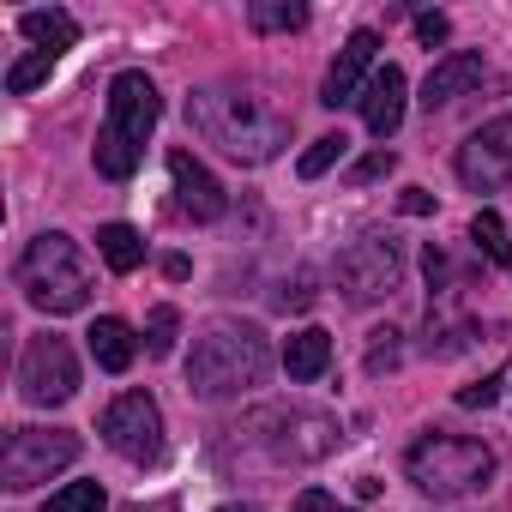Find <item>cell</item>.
Segmentation results:
<instances>
[{"label":"cell","mask_w":512,"mask_h":512,"mask_svg":"<svg viewBox=\"0 0 512 512\" xmlns=\"http://www.w3.org/2000/svg\"><path fill=\"white\" fill-rule=\"evenodd\" d=\"M398 169V157L380 145V151H368L362 163H350V187H368V181H380V175H392Z\"/></svg>","instance_id":"27"},{"label":"cell","mask_w":512,"mask_h":512,"mask_svg":"<svg viewBox=\"0 0 512 512\" xmlns=\"http://www.w3.org/2000/svg\"><path fill=\"white\" fill-rule=\"evenodd\" d=\"M404 476L428 494V500H464V494H482L488 476H494V452L482 440H464V434H422L410 452H404Z\"/></svg>","instance_id":"5"},{"label":"cell","mask_w":512,"mask_h":512,"mask_svg":"<svg viewBox=\"0 0 512 512\" xmlns=\"http://www.w3.org/2000/svg\"><path fill=\"white\" fill-rule=\"evenodd\" d=\"M163 121V97H157V85L139 73V67H127V73H115L109 79V115H103V133H97V175H109V181H127L133 169H139V157H145V139H151V127Z\"/></svg>","instance_id":"3"},{"label":"cell","mask_w":512,"mask_h":512,"mask_svg":"<svg viewBox=\"0 0 512 512\" xmlns=\"http://www.w3.org/2000/svg\"><path fill=\"white\" fill-rule=\"evenodd\" d=\"M404 97H410V79H404L392 61L374 67V79H368V91H362V121H368L374 139H392V133L404 127Z\"/></svg>","instance_id":"14"},{"label":"cell","mask_w":512,"mask_h":512,"mask_svg":"<svg viewBox=\"0 0 512 512\" xmlns=\"http://www.w3.org/2000/svg\"><path fill=\"white\" fill-rule=\"evenodd\" d=\"M278 308H284V314L314 308V278H308V272H296V284H284V290H278Z\"/></svg>","instance_id":"29"},{"label":"cell","mask_w":512,"mask_h":512,"mask_svg":"<svg viewBox=\"0 0 512 512\" xmlns=\"http://www.w3.org/2000/svg\"><path fill=\"white\" fill-rule=\"evenodd\" d=\"M284 368H290V380H320L326 368H332V332H320V326H302L290 344H284Z\"/></svg>","instance_id":"18"},{"label":"cell","mask_w":512,"mask_h":512,"mask_svg":"<svg viewBox=\"0 0 512 512\" xmlns=\"http://www.w3.org/2000/svg\"><path fill=\"white\" fill-rule=\"evenodd\" d=\"M103 506H109L103 482H67L61 494H49V500H43V512H103Z\"/></svg>","instance_id":"22"},{"label":"cell","mask_w":512,"mask_h":512,"mask_svg":"<svg viewBox=\"0 0 512 512\" xmlns=\"http://www.w3.org/2000/svg\"><path fill=\"white\" fill-rule=\"evenodd\" d=\"M187 121L205 145H217L229 163H247V169L272 163L290 145V115L247 85H199L187 97Z\"/></svg>","instance_id":"1"},{"label":"cell","mask_w":512,"mask_h":512,"mask_svg":"<svg viewBox=\"0 0 512 512\" xmlns=\"http://www.w3.org/2000/svg\"><path fill=\"white\" fill-rule=\"evenodd\" d=\"M175 332H181V314L163 302V308H151V320H145V350L163 362V356H175Z\"/></svg>","instance_id":"25"},{"label":"cell","mask_w":512,"mask_h":512,"mask_svg":"<svg viewBox=\"0 0 512 512\" xmlns=\"http://www.w3.org/2000/svg\"><path fill=\"white\" fill-rule=\"evenodd\" d=\"M163 272H169V278H175V284H181V278H187V272H193V266H187V260H181V253H169V260H163Z\"/></svg>","instance_id":"33"},{"label":"cell","mask_w":512,"mask_h":512,"mask_svg":"<svg viewBox=\"0 0 512 512\" xmlns=\"http://www.w3.org/2000/svg\"><path fill=\"white\" fill-rule=\"evenodd\" d=\"M79 458V434L73 428H13L7 434V452H0V488H37L49 482L55 470H67Z\"/></svg>","instance_id":"7"},{"label":"cell","mask_w":512,"mask_h":512,"mask_svg":"<svg viewBox=\"0 0 512 512\" xmlns=\"http://www.w3.org/2000/svg\"><path fill=\"white\" fill-rule=\"evenodd\" d=\"M19 31H25L43 55H55V61L79 43V19H73L67 7H31V13H19Z\"/></svg>","instance_id":"16"},{"label":"cell","mask_w":512,"mask_h":512,"mask_svg":"<svg viewBox=\"0 0 512 512\" xmlns=\"http://www.w3.org/2000/svg\"><path fill=\"white\" fill-rule=\"evenodd\" d=\"M247 434L260 440L278 464H320L344 440V428H338L332 410H302V404H272L260 416H247Z\"/></svg>","instance_id":"6"},{"label":"cell","mask_w":512,"mask_h":512,"mask_svg":"<svg viewBox=\"0 0 512 512\" xmlns=\"http://www.w3.org/2000/svg\"><path fill=\"white\" fill-rule=\"evenodd\" d=\"M127 512H181L175 500H145V506H127Z\"/></svg>","instance_id":"34"},{"label":"cell","mask_w":512,"mask_h":512,"mask_svg":"<svg viewBox=\"0 0 512 512\" xmlns=\"http://www.w3.org/2000/svg\"><path fill=\"white\" fill-rule=\"evenodd\" d=\"M103 440L127 458V464H157L163 458V410L151 392H121L103 410Z\"/></svg>","instance_id":"10"},{"label":"cell","mask_w":512,"mask_h":512,"mask_svg":"<svg viewBox=\"0 0 512 512\" xmlns=\"http://www.w3.org/2000/svg\"><path fill=\"white\" fill-rule=\"evenodd\" d=\"M470 241L488 253L494 266H506V272H512V241H506V223H500V211H488V205H482V211H476V223H470Z\"/></svg>","instance_id":"21"},{"label":"cell","mask_w":512,"mask_h":512,"mask_svg":"<svg viewBox=\"0 0 512 512\" xmlns=\"http://www.w3.org/2000/svg\"><path fill=\"white\" fill-rule=\"evenodd\" d=\"M416 37H422L428 49H440V43L452 37V19H446V13H416Z\"/></svg>","instance_id":"30"},{"label":"cell","mask_w":512,"mask_h":512,"mask_svg":"<svg viewBox=\"0 0 512 512\" xmlns=\"http://www.w3.org/2000/svg\"><path fill=\"white\" fill-rule=\"evenodd\" d=\"M404 362V350H398V332L386 326V332H374V344H368V374H392Z\"/></svg>","instance_id":"26"},{"label":"cell","mask_w":512,"mask_h":512,"mask_svg":"<svg viewBox=\"0 0 512 512\" xmlns=\"http://www.w3.org/2000/svg\"><path fill=\"white\" fill-rule=\"evenodd\" d=\"M85 338H91V362H97L103 374H127V368H133V356H139L133 326H127V320H115V314H103Z\"/></svg>","instance_id":"17"},{"label":"cell","mask_w":512,"mask_h":512,"mask_svg":"<svg viewBox=\"0 0 512 512\" xmlns=\"http://www.w3.org/2000/svg\"><path fill=\"white\" fill-rule=\"evenodd\" d=\"M217 512H260V506H247V500H229V506H217Z\"/></svg>","instance_id":"35"},{"label":"cell","mask_w":512,"mask_h":512,"mask_svg":"<svg viewBox=\"0 0 512 512\" xmlns=\"http://www.w3.org/2000/svg\"><path fill=\"white\" fill-rule=\"evenodd\" d=\"M398 205H404V217H428V211H434V193H428V187H404Z\"/></svg>","instance_id":"32"},{"label":"cell","mask_w":512,"mask_h":512,"mask_svg":"<svg viewBox=\"0 0 512 512\" xmlns=\"http://www.w3.org/2000/svg\"><path fill=\"white\" fill-rule=\"evenodd\" d=\"M344 145H350L344 133H326V139H314V145L302 151V163H296V175H302V181H320V175H326L332 163H344Z\"/></svg>","instance_id":"23"},{"label":"cell","mask_w":512,"mask_h":512,"mask_svg":"<svg viewBox=\"0 0 512 512\" xmlns=\"http://www.w3.org/2000/svg\"><path fill=\"white\" fill-rule=\"evenodd\" d=\"M19 392H25V404H37V410L67 404V398L79 392L73 344H67V338H55V332L31 338V344H25V356H19Z\"/></svg>","instance_id":"9"},{"label":"cell","mask_w":512,"mask_h":512,"mask_svg":"<svg viewBox=\"0 0 512 512\" xmlns=\"http://www.w3.org/2000/svg\"><path fill=\"white\" fill-rule=\"evenodd\" d=\"M19 290L31 308L43 314H79L91 302V266L73 235L61 229H43L25 253H19Z\"/></svg>","instance_id":"4"},{"label":"cell","mask_w":512,"mask_h":512,"mask_svg":"<svg viewBox=\"0 0 512 512\" xmlns=\"http://www.w3.org/2000/svg\"><path fill=\"white\" fill-rule=\"evenodd\" d=\"M49 73H55V55L31 49L25 61H13V67H7V91H13V97H25V91H37V85H43Z\"/></svg>","instance_id":"24"},{"label":"cell","mask_w":512,"mask_h":512,"mask_svg":"<svg viewBox=\"0 0 512 512\" xmlns=\"http://www.w3.org/2000/svg\"><path fill=\"white\" fill-rule=\"evenodd\" d=\"M500 386H506L500 374H482L476 386H458V404H464V410H488V404L500 398Z\"/></svg>","instance_id":"28"},{"label":"cell","mask_w":512,"mask_h":512,"mask_svg":"<svg viewBox=\"0 0 512 512\" xmlns=\"http://www.w3.org/2000/svg\"><path fill=\"white\" fill-rule=\"evenodd\" d=\"M332 278H338V290L350 296V302H380V296H392L398 290V278H404V247H398V235H356L344 253H338V266H332Z\"/></svg>","instance_id":"8"},{"label":"cell","mask_w":512,"mask_h":512,"mask_svg":"<svg viewBox=\"0 0 512 512\" xmlns=\"http://www.w3.org/2000/svg\"><path fill=\"white\" fill-rule=\"evenodd\" d=\"M272 374V344L260 326L247 320H211L199 338H193V356H187V392L199 404H223V398H241L253 386H266Z\"/></svg>","instance_id":"2"},{"label":"cell","mask_w":512,"mask_h":512,"mask_svg":"<svg viewBox=\"0 0 512 512\" xmlns=\"http://www.w3.org/2000/svg\"><path fill=\"white\" fill-rule=\"evenodd\" d=\"M169 181H175V211L193 223H217L229 211V193L217 187V175L193 157V151H169Z\"/></svg>","instance_id":"13"},{"label":"cell","mask_w":512,"mask_h":512,"mask_svg":"<svg viewBox=\"0 0 512 512\" xmlns=\"http://www.w3.org/2000/svg\"><path fill=\"white\" fill-rule=\"evenodd\" d=\"M296 512H362V506H344V500H332L326 488H302V494H296Z\"/></svg>","instance_id":"31"},{"label":"cell","mask_w":512,"mask_h":512,"mask_svg":"<svg viewBox=\"0 0 512 512\" xmlns=\"http://www.w3.org/2000/svg\"><path fill=\"white\" fill-rule=\"evenodd\" d=\"M458 181L470 193H500L512 187V115L476 127L464 145H458Z\"/></svg>","instance_id":"11"},{"label":"cell","mask_w":512,"mask_h":512,"mask_svg":"<svg viewBox=\"0 0 512 512\" xmlns=\"http://www.w3.org/2000/svg\"><path fill=\"white\" fill-rule=\"evenodd\" d=\"M374 55H380V31H350V43L338 49V61H332V73H326V85H320V103L326 109H344V103H362V79H374Z\"/></svg>","instance_id":"12"},{"label":"cell","mask_w":512,"mask_h":512,"mask_svg":"<svg viewBox=\"0 0 512 512\" xmlns=\"http://www.w3.org/2000/svg\"><path fill=\"white\" fill-rule=\"evenodd\" d=\"M97 253H103V266L109 272H139V260H145V241H139V229L133 223H103L97 229Z\"/></svg>","instance_id":"19"},{"label":"cell","mask_w":512,"mask_h":512,"mask_svg":"<svg viewBox=\"0 0 512 512\" xmlns=\"http://www.w3.org/2000/svg\"><path fill=\"white\" fill-rule=\"evenodd\" d=\"M488 79V67H482V55H470V49H458V55H446V61H434V73L422 79V109L434 115V109H446V103H458L464 91H476Z\"/></svg>","instance_id":"15"},{"label":"cell","mask_w":512,"mask_h":512,"mask_svg":"<svg viewBox=\"0 0 512 512\" xmlns=\"http://www.w3.org/2000/svg\"><path fill=\"white\" fill-rule=\"evenodd\" d=\"M247 25L253 31H302L308 25V7H302V0H253Z\"/></svg>","instance_id":"20"}]
</instances>
